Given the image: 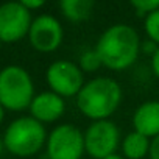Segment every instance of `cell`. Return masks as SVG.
I'll return each instance as SVG.
<instances>
[{"label":"cell","instance_id":"5","mask_svg":"<svg viewBox=\"0 0 159 159\" xmlns=\"http://www.w3.org/2000/svg\"><path fill=\"white\" fill-rule=\"evenodd\" d=\"M86 154L84 131L72 123L56 125L47 137V159H81Z\"/></svg>","mask_w":159,"mask_h":159},{"label":"cell","instance_id":"21","mask_svg":"<svg viewBox=\"0 0 159 159\" xmlns=\"http://www.w3.org/2000/svg\"><path fill=\"white\" fill-rule=\"evenodd\" d=\"M5 108H3V105L0 103V125H2V122H3V119H5Z\"/></svg>","mask_w":159,"mask_h":159},{"label":"cell","instance_id":"18","mask_svg":"<svg viewBox=\"0 0 159 159\" xmlns=\"http://www.w3.org/2000/svg\"><path fill=\"white\" fill-rule=\"evenodd\" d=\"M20 3H22L30 13L38 11V10L44 8V5H45L44 0H20Z\"/></svg>","mask_w":159,"mask_h":159},{"label":"cell","instance_id":"2","mask_svg":"<svg viewBox=\"0 0 159 159\" xmlns=\"http://www.w3.org/2000/svg\"><path fill=\"white\" fill-rule=\"evenodd\" d=\"M123 89L117 80L111 76H95L84 83L83 89L75 97L76 109L91 122L109 120L120 108Z\"/></svg>","mask_w":159,"mask_h":159},{"label":"cell","instance_id":"8","mask_svg":"<svg viewBox=\"0 0 159 159\" xmlns=\"http://www.w3.org/2000/svg\"><path fill=\"white\" fill-rule=\"evenodd\" d=\"M33 17L20 2L0 5V42L14 44L28 36Z\"/></svg>","mask_w":159,"mask_h":159},{"label":"cell","instance_id":"3","mask_svg":"<svg viewBox=\"0 0 159 159\" xmlns=\"http://www.w3.org/2000/svg\"><path fill=\"white\" fill-rule=\"evenodd\" d=\"M48 133L45 125L31 116L14 119L3 133L5 150L17 157H30L45 148Z\"/></svg>","mask_w":159,"mask_h":159},{"label":"cell","instance_id":"11","mask_svg":"<svg viewBox=\"0 0 159 159\" xmlns=\"http://www.w3.org/2000/svg\"><path fill=\"white\" fill-rule=\"evenodd\" d=\"M133 129L148 139L159 136V100H147L140 103L131 117Z\"/></svg>","mask_w":159,"mask_h":159},{"label":"cell","instance_id":"23","mask_svg":"<svg viewBox=\"0 0 159 159\" xmlns=\"http://www.w3.org/2000/svg\"><path fill=\"white\" fill-rule=\"evenodd\" d=\"M5 151V143H3V137H0V154Z\"/></svg>","mask_w":159,"mask_h":159},{"label":"cell","instance_id":"12","mask_svg":"<svg viewBox=\"0 0 159 159\" xmlns=\"http://www.w3.org/2000/svg\"><path fill=\"white\" fill-rule=\"evenodd\" d=\"M150 140L151 139L133 129L125 134V137H122L120 154L125 159H145L150 151Z\"/></svg>","mask_w":159,"mask_h":159},{"label":"cell","instance_id":"4","mask_svg":"<svg viewBox=\"0 0 159 159\" xmlns=\"http://www.w3.org/2000/svg\"><path fill=\"white\" fill-rule=\"evenodd\" d=\"M34 95V83L27 69L11 64L0 70V103L5 109L14 112L28 109Z\"/></svg>","mask_w":159,"mask_h":159},{"label":"cell","instance_id":"7","mask_svg":"<svg viewBox=\"0 0 159 159\" xmlns=\"http://www.w3.org/2000/svg\"><path fill=\"white\" fill-rule=\"evenodd\" d=\"M122 136L119 126L109 120L91 122L84 129V147L86 154L92 159H105L120 148Z\"/></svg>","mask_w":159,"mask_h":159},{"label":"cell","instance_id":"10","mask_svg":"<svg viewBox=\"0 0 159 159\" xmlns=\"http://www.w3.org/2000/svg\"><path fill=\"white\" fill-rule=\"evenodd\" d=\"M66 109H67L66 98L59 97L52 91H44L36 94L28 108L30 116L38 122H41L42 125L58 122L66 114Z\"/></svg>","mask_w":159,"mask_h":159},{"label":"cell","instance_id":"14","mask_svg":"<svg viewBox=\"0 0 159 159\" xmlns=\"http://www.w3.org/2000/svg\"><path fill=\"white\" fill-rule=\"evenodd\" d=\"M76 64L80 66V69H81L84 73H94V72H97L98 69L103 67L102 59H100V56H98V53L94 47L86 48V50H83L81 53H80Z\"/></svg>","mask_w":159,"mask_h":159},{"label":"cell","instance_id":"6","mask_svg":"<svg viewBox=\"0 0 159 159\" xmlns=\"http://www.w3.org/2000/svg\"><path fill=\"white\" fill-rule=\"evenodd\" d=\"M48 91L62 98H75L88 80L80 66L70 59H56L45 70Z\"/></svg>","mask_w":159,"mask_h":159},{"label":"cell","instance_id":"15","mask_svg":"<svg viewBox=\"0 0 159 159\" xmlns=\"http://www.w3.org/2000/svg\"><path fill=\"white\" fill-rule=\"evenodd\" d=\"M143 31L147 39L159 45V10H156L154 13H151L143 19Z\"/></svg>","mask_w":159,"mask_h":159},{"label":"cell","instance_id":"19","mask_svg":"<svg viewBox=\"0 0 159 159\" xmlns=\"http://www.w3.org/2000/svg\"><path fill=\"white\" fill-rule=\"evenodd\" d=\"M148 159H159V136H156L150 140Z\"/></svg>","mask_w":159,"mask_h":159},{"label":"cell","instance_id":"1","mask_svg":"<svg viewBox=\"0 0 159 159\" xmlns=\"http://www.w3.org/2000/svg\"><path fill=\"white\" fill-rule=\"evenodd\" d=\"M140 36L128 24L109 25L97 39L95 50L103 67L112 72H122L134 66L140 55Z\"/></svg>","mask_w":159,"mask_h":159},{"label":"cell","instance_id":"20","mask_svg":"<svg viewBox=\"0 0 159 159\" xmlns=\"http://www.w3.org/2000/svg\"><path fill=\"white\" fill-rule=\"evenodd\" d=\"M150 67H151L153 75L159 80V48H157V52L154 53V56L150 58Z\"/></svg>","mask_w":159,"mask_h":159},{"label":"cell","instance_id":"13","mask_svg":"<svg viewBox=\"0 0 159 159\" xmlns=\"http://www.w3.org/2000/svg\"><path fill=\"white\" fill-rule=\"evenodd\" d=\"M95 3L92 0H62L59 2L61 14L72 24L86 22L94 13Z\"/></svg>","mask_w":159,"mask_h":159},{"label":"cell","instance_id":"22","mask_svg":"<svg viewBox=\"0 0 159 159\" xmlns=\"http://www.w3.org/2000/svg\"><path fill=\"white\" fill-rule=\"evenodd\" d=\"M105 159H125L120 153H114V154H111V156H108V157H105Z\"/></svg>","mask_w":159,"mask_h":159},{"label":"cell","instance_id":"16","mask_svg":"<svg viewBox=\"0 0 159 159\" xmlns=\"http://www.w3.org/2000/svg\"><path fill=\"white\" fill-rule=\"evenodd\" d=\"M131 8L136 13V16L145 19L156 10H159V0H131Z\"/></svg>","mask_w":159,"mask_h":159},{"label":"cell","instance_id":"9","mask_svg":"<svg viewBox=\"0 0 159 159\" xmlns=\"http://www.w3.org/2000/svg\"><path fill=\"white\" fill-rule=\"evenodd\" d=\"M30 45L39 53L56 52L64 41V28L52 14H39L33 19L28 31Z\"/></svg>","mask_w":159,"mask_h":159},{"label":"cell","instance_id":"24","mask_svg":"<svg viewBox=\"0 0 159 159\" xmlns=\"http://www.w3.org/2000/svg\"><path fill=\"white\" fill-rule=\"evenodd\" d=\"M0 45H2V42H0Z\"/></svg>","mask_w":159,"mask_h":159},{"label":"cell","instance_id":"17","mask_svg":"<svg viewBox=\"0 0 159 159\" xmlns=\"http://www.w3.org/2000/svg\"><path fill=\"white\" fill-rule=\"evenodd\" d=\"M157 48H159V45L156 42L150 41V39H142V42H140V55L153 58L154 53L157 52Z\"/></svg>","mask_w":159,"mask_h":159}]
</instances>
